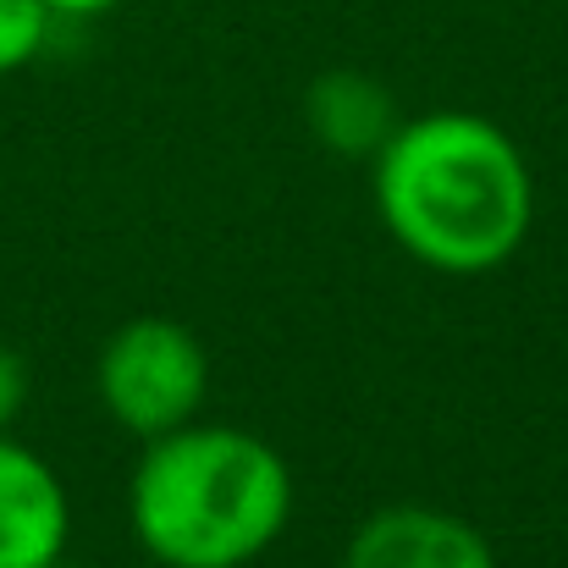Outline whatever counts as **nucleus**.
Instances as JSON below:
<instances>
[{
  "label": "nucleus",
  "instance_id": "1",
  "mask_svg": "<svg viewBox=\"0 0 568 568\" xmlns=\"http://www.w3.org/2000/svg\"><path fill=\"white\" fill-rule=\"evenodd\" d=\"M371 193L386 237L436 276H491L536 226L519 139L475 111L403 116L371 161Z\"/></svg>",
  "mask_w": 568,
  "mask_h": 568
},
{
  "label": "nucleus",
  "instance_id": "2",
  "mask_svg": "<svg viewBox=\"0 0 568 568\" xmlns=\"http://www.w3.org/2000/svg\"><path fill=\"white\" fill-rule=\"evenodd\" d=\"M287 458L226 419H189L144 442L128 475V525L161 568H248L293 525Z\"/></svg>",
  "mask_w": 568,
  "mask_h": 568
},
{
  "label": "nucleus",
  "instance_id": "3",
  "mask_svg": "<svg viewBox=\"0 0 568 568\" xmlns=\"http://www.w3.org/2000/svg\"><path fill=\"white\" fill-rule=\"evenodd\" d=\"M94 392L111 425H122L139 442H155L178 425H189L210 403V354L199 332L172 315H133L122 321L100 359Z\"/></svg>",
  "mask_w": 568,
  "mask_h": 568
},
{
  "label": "nucleus",
  "instance_id": "4",
  "mask_svg": "<svg viewBox=\"0 0 568 568\" xmlns=\"http://www.w3.org/2000/svg\"><path fill=\"white\" fill-rule=\"evenodd\" d=\"M337 568H497L475 519L436 503H386L365 514Z\"/></svg>",
  "mask_w": 568,
  "mask_h": 568
},
{
  "label": "nucleus",
  "instance_id": "5",
  "mask_svg": "<svg viewBox=\"0 0 568 568\" xmlns=\"http://www.w3.org/2000/svg\"><path fill=\"white\" fill-rule=\"evenodd\" d=\"M72 541V497L44 453L0 430V568H55Z\"/></svg>",
  "mask_w": 568,
  "mask_h": 568
},
{
  "label": "nucleus",
  "instance_id": "6",
  "mask_svg": "<svg viewBox=\"0 0 568 568\" xmlns=\"http://www.w3.org/2000/svg\"><path fill=\"white\" fill-rule=\"evenodd\" d=\"M397 122L403 116L392 89L371 72L332 67L304 89V128L337 161H376V150L397 133Z\"/></svg>",
  "mask_w": 568,
  "mask_h": 568
},
{
  "label": "nucleus",
  "instance_id": "7",
  "mask_svg": "<svg viewBox=\"0 0 568 568\" xmlns=\"http://www.w3.org/2000/svg\"><path fill=\"white\" fill-rule=\"evenodd\" d=\"M50 6L44 0H0V78L22 72L44 39H50Z\"/></svg>",
  "mask_w": 568,
  "mask_h": 568
},
{
  "label": "nucleus",
  "instance_id": "8",
  "mask_svg": "<svg viewBox=\"0 0 568 568\" xmlns=\"http://www.w3.org/2000/svg\"><path fill=\"white\" fill-rule=\"evenodd\" d=\"M28 392H33V381H28L22 354L0 343V430H11V425L22 419V408H28Z\"/></svg>",
  "mask_w": 568,
  "mask_h": 568
},
{
  "label": "nucleus",
  "instance_id": "9",
  "mask_svg": "<svg viewBox=\"0 0 568 568\" xmlns=\"http://www.w3.org/2000/svg\"><path fill=\"white\" fill-rule=\"evenodd\" d=\"M50 6V17H67V22H89V17H105V11H116L122 0H44Z\"/></svg>",
  "mask_w": 568,
  "mask_h": 568
}]
</instances>
